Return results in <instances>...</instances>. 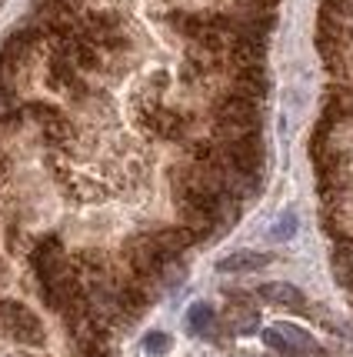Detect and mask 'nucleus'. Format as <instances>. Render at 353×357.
Wrapping results in <instances>:
<instances>
[{
    "instance_id": "f257e3e1",
    "label": "nucleus",
    "mask_w": 353,
    "mask_h": 357,
    "mask_svg": "<svg viewBox=\"0 0 353 357\" xmlns=\"http://www.w3.org/2000/svg\"><path fill=\"white\" fill-rule=\"evenodd\" d=\"M137 121L143 130H150L154 137H164L170 144L187 147L194 140V114L180 107H164V104H140Z\"/></svg>"
},
{
    "instance_id": "f03ea898",
    "label": "nucleus",
    "mask_w": 353,
    "mask_h": 357,
    "mask_svg": "<svg viewBox=\"0 0 353 357\" xmlns=\"http://www.w3.org/2000/svg\"><path fill=\"white\" fill-rule=\"evenodd\" d=\"M123 264L134 278L154 280L160 278V271L170 264V257L160 250V244L154 241V234H137L123 244Z\"/></svg>"
},
{
    "instance_id": "7ed1b4c3",
    "label": "nucleus",
    "mask_w": 353,
    "mask_h": 357,
    "mask_svg": "<svg viewBox=\"0 0 353 357\" xmlns=\"http://www.w3.org/2000/svg\"><path fill=\"white\" fill-rule=\"evenodd\" d=\"M0 331L7 334V337H14L17 344H44V324H40V317L31 311V307H24L20 301H7V297H0Z\"/></svg>"
},
{
    "instance_id": "20e7f679",
    "label": "nucleus",
    "mask_w": 353,
    "mask_h": 357,
    "mask_svg": "<svg viewBox=\"0 0 353 357\" xmlns=\"http://www.w3.org/2000/svg\"><path fill=\"white\" fill-rule=\"evenodd\" d=\"M263 344L274 347L280 357H310L317 354V341L297 324H274L263 331Z\"/></svg>"
},
{
    "instance_id": "39448f33",
    "label": "nucleus",
    "mask_w": 353,
    "mask_h": 357,
    "mask_svg": "<svg viewBox=\"0 0 353 357\" xmlns=\"http://www.w3.org/2000/svg\"><path fill=\"white\" fill-rule=\"evenodd\" d=\"M70 257H67V250H63L61 237H44V241H37L31 248V267L33 274H37V280H47L50 274H57L63 264H67Z\"/></svg>"
},
{
    "instance_id": "423d86ee",
    "label": "nucleus",
    "mask_w": 353,
    "mask_h": 357,
    "mask_svg": "<svg viewBox=\"0 0 353 357\" xmlns=\"http://www.w3.org/2000/svg\"><path fill=\"white\" fill-rule=\"evenodd\" d=\"M154 241L160 244V250L167 254L170 261H177V257H180V254H184L190 244H197L194 231H190V227H184V224H180V227H157V231H154Z\"/></svg>"
},
{
    "instance_id": "0eeeda50",
    "label": "nucleus",
    "mask_w": 353,
    "mask_h": 357,
    "mask_svg": "<svg viewBox=\"0 0 353 357\" xmlns=\"http://www.w3.org/2000/svg\"><path fill=\"white\" fill-rule=\"evenodd\" d=\"M260 297L267 301V304H276V307H290V311H300V307H307V297L300 294V287H293V284H283V280L263 284V287H260Z\"/></svg>"
},
{
    "instance_id": "6e6552de",
    "label": "nucleus",
    "mask_w": 353,
    "mask_h": 357,
    "mask_svg": "<svg viewBox=\"0 0 353 357\" xmlns=\"http://www.w3.org/2000/svg\"><path fill=\"white\" fill-rule=\"evenodd\" d=\"M233 304H237V307L227 311V327H230V334H253L257 324H260V314L246 304V297H240V291H233Z\"/></svg>"
},
{
    "instance_id": "1a4fd4ad",
    "label": "nucleus",
    "mask_w": 353,
    "mask_h": 357,
    "mask_svg": "<svg viewBox=\"0 0 353 357\" xmlns=\"http://www.w3.org/2000/svg\"><path fill=\"white\" fill-rule=\"evenodd\" d=\"M274 261L270 254H260V250H237V254H230V257H223L220 264H217V271L220 274H240V271H260V267H267Z\"/></svg>"
},
{
    "instance_id": "9d476101",
    "label": "nucleus",
    "mask_w": 353,
    "mask_h": 357,
    "mask_svg": "<svg viewBox=\"0 0 353 357\" xmlns=\"http://www.w3.org/2000/svg\"><path fill=\"white\" fill-rule=\"evenodd\" d=\"M217 324V314L210 304H194L190 314H187V327H190V334H210Z\"/></svg>"
},
{
    "instance_id": "9b49d317",
    "label": "nucleus",
    "mask_w": 353,
    "mask_h": 357,
    "mask_svg": "<svg viewBox=\"0 0 353 357\" xmlns=\"http://www.w3.org/2000/svg\"><path fill=\"white\" fill-rule=\"evenodd\" d=\"M143 351H147V354H154V357L167 354V351H170V337L164 334V331H150V334L143 337Z\"/></svg>"
},
{
    "instance_id": "f8f14e48",
    "label": "nucleus",
    "mask_w": 353,
    "mask_h": 357,
    "mask_svg": "<svg viewBox=\"0 0 353 357\" xmlns=\"http://www.w3.org/2000/svg\"><path fill=\"white\" fill-rule=\"evenodd\" d=\"M293 231H297V218H293V214H283V218L274 224L270 237H274V241H287V237H293Z\"/></svg>"
},
{
    "instance_id": "ddd939ff",
    "label": "nucleus",
    "mask_w": 353,
    "mask_h": 357,
    "mask_svg": "<svg viewBox=\"0 0 353 357\" xmlns=\"http://www.w3.org/2000/svg\"><path fill=\"white\" fill-rule=\"evenodd\" d=\"M3 274H7V271H3V261H0V280H3Z\"/></svg>"
}]
</instances>
